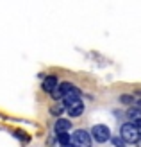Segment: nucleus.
<instances>
[{
  "label": "nucleus",
  "instance_id": "20e7f679",
  "mask_svg": "<svg viewBox=\"0 0 141 147\" xmlns=\"http://www.w3.org/2000/svg\"><path fill=\"white\" fill-rule=\"evenodd\" d=\"M54 129H55L57 135H64V133H68L72 129V122L68 119H59V120H55V127Z\"/></svg>",
  "mask_w": 141,
  "mask_h": 147
},
{
  "label": "nucleus",
  "instance_id": "f03ea898",
  "mask_svg": "<svg viewBox=\"0 0 141 147\" xmlns=\"http://www.w3.org/2000/svg\"><path fill=\"white\" fill-rule=\"evenodd\" d=\"M91 140H96L98 144H104V142H107L109 138H111V131L107 126H104V124H96V126L91 127Z\"/></svg>",
  "mask_w": 141,
  "mask_h": 147
},
{
  "label": "nucleus",
  "instance_id": "9b49d317",
  "mask_svg": "<svg viewBox=\"0 0 141 147\" xmlns=\"http://www.w3.org/2000/svg\"><path fill=\"white\" fill-rule=\"evenodd\" d=\"M123 104H130L132 102V95H122V99H120Z\"/></svg>",
  "mask_w": 141,
  "mask_h": 147
},
{
  "label": "nucleus",
  "instance_id": "9d476101",
  "mask_svg": "<svg viewBox=\"0 0 141 147\" xmlns=\"http://www.w3.org/2000/svg\"><path fill=\"white\" fill-rule=\"evenodd\" d=\"M113 145H114V147H123V140H122L120 136H114V138H113Z\"/></svg>",
  "mask_w": 141,
  "mask_h": 147
},
{
  "label": "nucleus",
  "instance_id": "f257e3e1",
  "mask_svg": "<svg viewBox=\"0 0 141 147\" xmlns=\"http://www.w3.org/2000/svg\"><path fill=\"white\" fill-rule=\"evenodd\" d=\"M122 140L123 144H138L139 140V127L136 126H132V124H123L122 126Z\"/></svg>",
  "mask_w": 141,
  "mask_h": 147
},
{
  "label": "nucleus",
  "instance_id": "6e6552de",
  "mask_svg": "<svg viewBox=\"0 0 141 147\" xmlns=\"http://www.w3.org/2000/svg\"><path fill=\"white\" fill-rule=\"evenodd\" d=\"M14 136H16V138H20V140L21 142H29V140H31V136H29L27 133H23V131H20V129H16V131H14Z\"/></svg>",
  "mask_w": 141,
  "mask_h": 147
},
{
  "label": "nucleus",
  "instance_id": "7ed1b4c3",
  "mask_svg": "<svg viewBox=\"0 0 141 147\" xmlns=\"http://www.w3.org/2000/svg\"><path fill=\"white\" fill-rule=\"evenodd\" d=\"M70 145L72 147H91L93 144V140H91V136H90V133L88 131H75L73 133V136L70 138Z\"/></svg>",
  "mask_w": 141,
  "mask_h": 147
},
{
  "label": "nucleus",
  "instance_id": "f8f14e48",
  "mask_svg": "<svg viewBox=\"0 0 141 147\" xmlns=\"http://www.w3.org/2000/svg\"><path fill=\"white\" fill-rule=\"evenodd\" d=\"M63 147H72V145H63Z\"/></svg>",
  "mask_w": 141,
  "mask_h": 147
},
{
  "label": "nucleus",
  "instance_id": "423d86ee",
  "mask_svg": "<svg viewBox=\"0 0 141 147\" xmlns=\"http://www.w3.org/2000/svg\"><path fill=\"white\" fill-rule=\"evenodd\" d=\"M73 88L75 86H73L72 83H63V84H59L55 90L52 92V95H54V97H63V95H66L70 90H73Z\"/></svg>",
  "mask_w": 141,
  "mask_h": 147
},
{
  "label": "nucleus",
  "instance_id": "1a4fd4ad",
  "mask_svg": "<svg viewBox=\"0 0 141 147\" xmlns=\"http://www.w3.org/2000/svg\"><path fill=\"white\" fill-rule=\"evenodd\" d=\"M57 140L61 145H70V133H64V135H57Z\"/></svg>",
  "mask_w": 141,
  "mask_h": 147
},
{
  "label": "nucleus",
  "instance_id": "39448f33",
  "mask_svg": "<svg viewBox=\"0 0 141 147\" xmlns=\"http://www.w3.org/2000/svg\"><path fill=\"white\" fill-rule=\"evenodd\" d=\"M57 88V77L55 76H47L45 81H43V90L47 93H52Z\"/></svg>",
  "mask_w": 141,
  "mask_h": 147
},
{
  "label": "nucleus",
  "instance_id": "0eeeda50",
  "mask_svg": "<svg viewBox=\"0 0 141 147\" xmlns=\"http://www.w3.org/2000/svg\"><path fill=\"white\" fill-rule=\"evenodd\" d=\"M129 124H132V126H136V127H139V124H141V115H139V109L138 108H132V109H129Z\"/></svg>",
  "mask_w": 141,
  "mask_h": 147
}]
</instances>
